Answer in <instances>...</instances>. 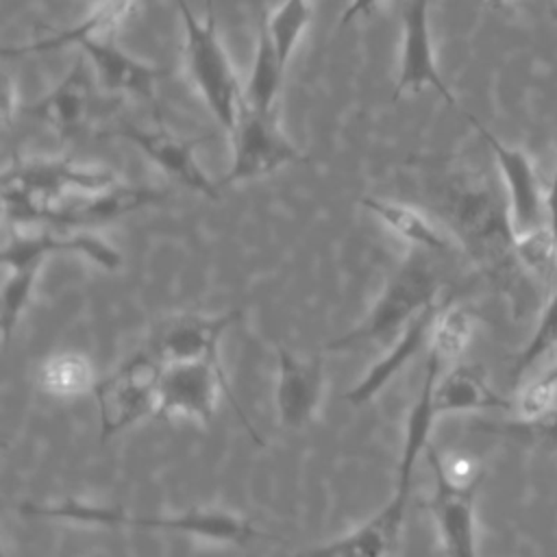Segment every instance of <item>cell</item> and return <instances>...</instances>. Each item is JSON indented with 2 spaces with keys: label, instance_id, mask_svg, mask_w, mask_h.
I'll return each instance as SVG.
<instances>
[{
  "label": "cell",
  "instance_id": "7",
  "mask_svg": "<svg viewBox=\"0 0 557 557\" xmlns=\"http://www.w3.org/2000/svg\"><path fill=\"white\" fill-rule=\"evenodd\" d=\"M424 457L433 474V494L426 503L435 518L442 544L448 557H479L476 555V527H474V498L481 481L457 483L446 476L440 463V450L429 442Z\"/></svg>",
  "mask_w": 557,
  "mask_h": 557
},
{
  "label": "cell",
  "instance_id": "4",
  "mask_svg": "<svg viewBox=\"0 0 557 557\" xmlns=\"http://www.w3.org/2000/svg\"><path fill=\"white\" fill-rule=\"evenodd\" d=\"M161 370L163 361L150 348L128 357L120 368L96 383L94 394L102 440L157 413Z\"/></svg>",
  "mask_w": 557,
  "mask_h": 557
},
{
  "label": "cell",
  "instance_id": "2",
  "mask_svg": "<svg viewBox=\"0 0 557 557\" xmlns=\"http://www.w3.org/2000/svg\"><path fill=\"white\" fill-rule=\"evenodd\" d=\"M437 281L420 259H407L383 287L370 311L344 335L326 344V350H348L363 344L394 342L407 324L435 302Z\"/></svg>",
  "mask_w": 557,
  "mask_h": 557
},
{
  "label": "cell",
  "instance_id": "12",
  "mask_svg": "<svg viewBox=\"0 0 557 557\" xmlns=\"http://www.w3.org/2000/svg\"><path fill=\"white\" fill-rule=\"evenodd\" d=\"M109 135L126 139L133 146H137L165 174L174 176L189 189H194L207 198H213V200L220 196V183H213L205 174V170L196 161L191 141L176 137L165 128H141V126H133V124H126Z\"/></svg>",
  "mask_w": 557,
  "mask_h": 557
},
{
  "label": "cell",
  "instance_id": "3",
  "mask_svg": "<svg viewBox=\"0 0 557 557\" xmlns=\"http://www.w3.org/2000/svg\"><path fill=\"white\" fill-rule=\"evenodd\" d=\"M185 33V54L191 78L202 94L207 107L222 124V128L231 135L237 126L242 107H244V89L233 72V65L218 39L213 9L209 7L207 20L200 22L187 0H176Z\"/></svg>",
  "mask_w": 557,
  "mask_h": 557
},
{
  "label": "cell",
  "instance_id": "25",
  "mask_svg": "<svg viewBox=\"0 0 557 557\" xmlns=\"http://www.w3.org/2000/svg\"><path fill=\"white\" fill-rule=\"evenodd\" d=\"M472 335V315L463 307L440 309L429 346L442 352L448 361L459 357Z\"/></svg>",
  "mask_w": 557,
  "mask_h": 557
},
{
  "label": "cell",
  "instance_id": "24",
  "mask_svg": "<svg viewBox=\"0 0 557 557\" xmlns=\"http://www.w3.org/2000/svg\"><path fill=\"white\" fill-rule=\"evenodd\" d=\"M485 429L529 446L557 450V409H550V407L537 416H529V418L518 416L516 420L485 424Z\"/></svg>",
  "mask_w": 557,
  "mask_h": 557
},
{
  "label": "cell",
  "instance_id": "11",
  "mask_svg": "<svg viewBox=\"0 0 557 557\" xmlns=\"http://www.w3.org/2000/svg\"><path fill=\"white\" fill-rule=\"evenodd\" d=\"M74 252L87 257L104 270H115L120 265V252L104 239L85 231H35V233H13L2 246V265L20 268L28 263H46L50 255Z\"/></svg>",
  "mask_w": 557,
  "mask_h": 557
},
{
  "label": "cell",
  "instance_id": "23",
  "mask_svg": "<svg viewBox=\"0 0 557 557\" xmlns=\"http://www.w3.org/2000/svg\"><path fill=\"white\" fill-rule=\"evenodd\" d=\"M309 20H311L309 0H283L281 7L272 13V17L263 20V24L270 33V39L285 65L292 57L294 46L298 44L300 35L305 33Z\"/></svg>",
  "mask_w": 557,
  "mask_h": 557
},
{
  "label": "cell",
  "instance_id": "16",
  "mask_svg": "<svg viewBox=\"0 0 557 557\" xmlns=\"http://www.w3.org/2000/svg\"><path fill=\"white\" fill-rule=\"evenodd\" d=\"M91 100V78L87 65L76 61L74 67L52 87L44 98L33 104H26L22 111L28 117H35L52 126L59 135L70 137L81 126L87 104Z\"/></svg>",
  "mask_w": 557,
  "mask_h": 557
},
{
  "label": "cell",
  "instance_id": "20",
  "mask_svg": "<svg viewBox=\"0 0 557 557\" xmlns=\"http://www.w3.org/2000/svg\"><path fill=\"white\" fill-rule=\"evenodd\" d=\"M285 67L287 65L281 61V57H278L272 39H270V33H268L265 24L261 22L250 78H248L246 89H244V107L255 109V111H263V113L274 111Z\"/></svg>",
  "mask_w": 557,
  "mask_h": 557
},
{
  "label": "cell",
  "instance_id": "19",
  "mask_svg": "<svg viewBox=\"0 0 557 557\" xmlns=\"http://www.w3.org/2000/svg\"><path fill=\"white\" fill-rule=\"evenodd\" d=\"M361 205L370 213H374L381 222H385L403 239H407L416 246H422L426 250H433V252L450 250L448 237L418 209H413L409 205H403V202H396V200L372 198V196L361 198Z\"/></svg>",
  "mask_w": 557,
  "mask_h": 557
},
{
  "label": "cell",
  "instance_id": "5",
  "mask_svg": "<svg viewBox=\"0 0 557 557\" xmlns=\"http://www.w3.org/2000/svg\"><path fill=\"white\" fill-rule=\"evenodd\" d=\"M117 176L109 168L83 165L74 161H26L7 170L2 176L4 213L20 207L50 200L74 189H109Z\"/></svg>",
  "mask_w": 557,
  "mask_h": 557
},
{
  "label": "cell",
  "instance_id": "8",
  "mask_svg": "<svg viewBox=\"0 0 557 557\" xmlns=\"http://www.w3.org/2000/svg\"><path fill=\"white\" fill-rule=\"evenodd\" d=\"M472 126L490 146L509 198V231L511 237H520L546 226V194H542L540 178L535 174L533 161L520 148L503 144L494 133H490L476 117L468 115Z\"/></svg>",
  "mask_w": 557,
  "mask_h": 557
},
{
  "label": "cell",
  "instance_id": "31",
  "mask_svg": "<svg viewBox=\"0 0 557 557\" xmlns=\"http://www.w3.org/2000/svg\"><path fill=\"white\" fill-rule=\"evenodd\" d=\"M550 17H553V22H557V2H555L553 9H550Z\"/></svg>",
  "mask_w": 557,
  "mask_h": 557
},
{
  "label": "cell",
  "instance_id": "27",
  "mask_svg": "<svg viewBox=\"0 0 557 557\" xmlns=\"http://www.w3.org/2000/svg\"><path fill=\"white\" fill-rule=\"evenodd\" d=\"M557 389V359L537 376L533 379L518 396V411L520 416H537L550 407V398Z\"/></svg>",
  "mask_w": 557,
  "mask_h": 557
},
{
  "label": "cell",
  "instance_id": "10",
  "mask_svg": "<svg viewBox=\"0 0 557 557\" xmlns=\"http://www.w3.org/2000/svg\"><path fill=\"white\" fill-rule=\"evenodd\" d=\"M422 87H433L450 107H455V96L440 76L433 57L429 0H407L403 11V46L394 98H398L403 91H418Z\"/></svg>",
  "mask_w": 557,
  "mask_h": 557
},
{
  "label": "cell",
  "instance_id": "17",
  "mask_svg": "<svg viewBox=\"0 0 557 557\" xmlns=\"http://www.w3.org/2000/svg\"><path fill=\"white\" fill-rule=\"evenodd\" d=\"M511 403L494 392L483 372L474 366H455L435 383L433 409L435 416L474 411V409H509Z\"/></svg>",
  "mask_w": 557,
  "mask_h": 557
},
{
  "label": "cell",
  "instance_id": "18",
  "mask_svg": "<svg viewBox=\"0 0 557 557\" xmlns=\"http://www.w3.org/2000/svg\"><path fill=\"white\" fill-rule=\"evenodd\" d=\"M403 516L405 513L396 511L387 503L374 518L355 531L315 548H307L298 557H385L396 540Z\"/></svg>",
  "mask_w": 557,
  "mask_h": 557
},
{
  "label": "cell",
  "instance_id": "32",
  "mask_svg": "<svg viewBox=\"0 0 557 557\" xmlns=\"http://www.w3.org/2000/svg\"><path fill=\"white\" fill-rule=\"evenodd\" d=\"M505 2H507V0H490L492 7H500V4H505Z\"/></svg>",
  "mask_w": 557,
  "mask_h": 557
},
{
  "label": "cell",
  "instance_id": "21",
  "mask_svg": "<svg viewBox=\"0 0 557 557\" xmlns=\"http://www.w3.org/2000/svg\"><path fill=\"white\" fill-rule=\"evenodd\" d=\"M98 381H94L91 363L85 355L78 352H59L44 361L39 368V387L59 398L83 396L94 389Z\"/></svg>",
  "mask_w": 557,
  "mask_h": 557
},
{
  "label": "cell",
  "instance_id": "22",
  "mask_svg": "<svg viewBox=\"0 0 557 557\" xmlns=\"http://www.w3.org/2000/svg\"><path fill=\"white\" fill-rule=\"evenodd\" d=\"M44 263H30L20 268H4V283H2V307H0V329H2V344L7 346L11 339L13 329L22 311L26 309L35 281Z\"/></svg>",
  "mask_w": 557,
  "mask_h": 557
},
{
  "label": "cell",
  "instance_id": "9",
  "mask_svg": "<svg viewBox=\"0 0 557 557\" xmlns=\"http://www.w3.org/2000/svg\"><path fill=\"white\" fill-rule=\"evenodd\" d=\"M276 357V413L285 429L300 431L309 426L318 413L324 389V366L318 355L302 359L287 348H278Z\"/></svg>",
  "mask_w": 557,
  "mask_h": 557
},
{
  "label": "cell",
  "instance_id": "1",
  "mask_svg": "<svg viewBox=\"0 0 557 557\" xmlns=\"http://www.w3.org/2000/svg\"><path fill=\"white\" fill-rule=\"evenodd\" d=\"M220 394L226 396L235 416L244 424L246 433L263 444L259 433L255 431L250 418L242 409L235 398L226 372L222 368L220 355L209 357H187L163 361L161 379H159V400L157 416L165 420H196L200 424H209L213 420Z\"/></svg>",
  "mask_w": 557,
  "mask_h": 557
},
{
  "label": "cell",
  "instance_id": "29",
  "mask_svg": "<svg viewBox=\"0 0 557 557\" xmlns=\"http://www.w3.org/2000/svg\"><path fill=\"white\" fill-rule=\"evenodd\" d=\"M381 0H350V4L342 13V24L352 22L359 15H368Z\"/></svg>",
  "mask_w": 557,
  "mask_h": 557
},
{
  "label": "cell",
  "instance_id": "14",
  "mask_svg": "<svg viewBox=\"0 0 557 557\" xmlns=\"http://www.w3.org/2000/svg\"><path fill=\"white\" fill-rule=\"evenodd\" d=\"M81 48L85 50L98 83L107 91L150 96L154 83L161 76H165L163 67L144 63V61L126 54L109 37L83 39Z\"/></svg>",
  "mask_w": 557,
  "mask_h": 557
},
{
  "label": "cell",
  "instance_id": "30",
  "mask_svg": "<svg viewBox=\"0 0 557 557\" xmlns=\"http://www.w3.org/2000/svg\"><path fill=\"white\" fill-rule=\"evenodd\" d=\"M115 2H117L122 9H126V11H128V7H131V2H133V0H115Z\"/></svg>",
  "mask_w": 557,
  "mask_h": 557
},
{
  "label": "cell",
  "instance_id": "28",
  "mask_svg": "<svg viewBox=\"0 0 557 557\" xmlns=\"http://www.w3.org/2000/svg\"><path fill=\"white\" fill-rule=\"evenodd\" d=\"M546 228L550 231L555 244H557V165L546 191Z\"/></svg>",
  "mask_w": 557,
  "mask_h": 557
},
{
  "label": "cell",
  "instance_id": "26",
  "mask_svg": "<svg viewBox=\"0 0 557 557\" xmlns=\"http://www.w3.org/2000/svg\"><path fill=\"white\" fill-rule=\"evenodd\" d=\"M555 346H557V289L550 296V300L546 302V307L542 309L533 335L529 337L527 346L518 352V357L511 366L513 381H518L540 357L550 352Z\"/></svg>",
  "mask_w": 557,
  "mask_h": 557
},
{
  "label": "cell",
  "instance_id": "13",
  "mask_svg": "<svg viewBox=\"0 0 557 557\" xmlns=\"http://www.w3.org/2000/svg\"><path fill=\"white\" fill-rule=\"evenodd\" d=\"M437 313H440V307L435 302L422 309L407 324V329L392 342L389 350L368 372H363V376L344 394V400L350 405H363L372 400L431 339Z\"/></svg>",
  "mask_w": 557,
  "mask_h": 557
},
{
  "label": "cell",
  "instance_id": "15",
  "mask_svg": "<svg viewBox=\"0 0 557 557\" xmlns=\"http://www.w3.org/2000/svg\"><path fill=\"white\" fill-rule=\"evenodd\" d=\"M239 320V311H226L220 315H183L165 324L157 335L152 350L161 361L209 357L220 355L222 333Z\"/></svg>",
  "mask_w": 557,
  "mask_h": 557
},
{
  "label": "cell",
  "instance_id": "6",
  "mask_svg": "<svg viewBox=\"0 0 557 557\" xmlns=\"http://www.w3.org/2000/svg\"><path fill=\"white\" fill-rule=\"evenodd\" d=\"M233 163L220 185L252 181L281 170L287 163L300 161L302 154L283 135L276 113H263L242 107L237 126L231 133Z\"/></svg>",
  "mask_w": 557,
  "mask_h": 557
}]
</instances>
